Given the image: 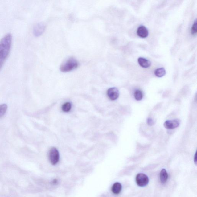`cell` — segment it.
<instances>
[{
  "instance_id": "cell-1",
  "label": "cell",
  "mask_w": 197,
  "mask_h": 197,
  "mask_svg": "<svg viewBox=\"0 0 197 197\" xmlns=\"http://www.w3.org/2000/svg\"><path fill=\"white\" fill-rule=\"evenodd\" d=\"M12 44V35L8 33L0 40V70L10 53Z\"/></svg>"
},
{
  "instance_id": "cell-2",
  "label": "cell",
  "mask_w": 197,
  "mask_h": 197,
  "mask_svg": "<svg viewBox=\"0 0 197 197\" xmlns=\"http://www.w3.org/2000/svg\"><path fill=\"white\" fill-rule=\"evenodd\" d=\"M78 66V63L76 60L71 57L62 64L60 70L63 72H68L76 69Z\"/></svg>"
},
{
  "instance_id": "cell-3",
  "label": "cell",
  "mask_w": 197,
  "mask_h": 197,
  "mask_svg": "<svg viewBox=\"0 0 197 197\" xmlns=\"http://www.w3.org/2000/svg\"><path fill=\"white\" fill-rule=\"evenodd\" d=\"M49 158L50 162L52 165H55L58 162L60 154L56 148H52L51 149L49 152Z\"/></svg>"
},
{
  "instance_id": "cell-4",
  "label": "cell",
  "mask_w": 197,
  "mask_h": 197,
  "mask_svg": "<svg viewBox=\"0 0 197 197\" xmlns=\"http://www.w3.org/2000/svg\"><path fill=\"white\" fill-rule=\"evenodd\" d=\"M136 182L138 186L144 187L148 185L149 180L147 175L143 173H139L136 176Z\"/></svg>"
},
{
  "instance_id": "cell-5",
  "label": "cell",
  "mask_w": 197,
  "mask_h": 197,
  "mask_svg": "<svg viewBox=\"0 0 197 197\" xmlns=\"http://www.w3.org/2000/svg\"><path fill=\"white\" fill-rule=\"evenodd\" d=\"M45 27V25L43 23H39L35 25L33 28L34 35L36 37L40 36L44 31Z\"/></svg>"
},
{
  "instance_id": "cell-6",
  "label": "cell",
  "mask_w": 197,
  "mask_h": 197,
  "mask_svg": "<svg viewBox=\"0 0 197 197\" xmlns=\"http://www.w3.org/2000/svg\"><path fill=\"white\" fill-rule=\"evenodd\" d=\"M180 121L178 119L173 120H168L164 122V125L166 128L172 129L177 128L179 126Z\"/></svg>"
},
{
  "instance_id": "cell-7",
  "label": "cell",
  "mask_w": 197,
  "mask_h": 197,
  "mask_svg": "<svg viewBox=\"0 0 197 197\" xmlns=\"http://www.w3.org/2000/svg\"><path fill=\"white\" fill-rule=\"evenodd\" d=\"M107 94L110 99L112 100H115L118 98L119 95V91L117 88H109L107 91Z\"/></svg>"
},
{
  "instance_id": "cell-8",
  "label": "cell",
  "mask_w": 197,
  "mask_h": 197,
  "mask_svg": "<svg viewBox=\"0 0 197 197\" xmlns=\"http://www.w3.org/2000/svg\"><path fill=\"white\" fill-rule=\"evenodd\" d=\"M137 35L140 38H145L148 35L149 32L148 29L145 26H141L137 29Z\"/></svg>"
},
{
  "instance_id": "cell-9",
  "label": "cell",
  "mask_w": 197,
  "mask_h": 197,
  "mask_svg": "<svg viewBox=\"0 0 197 197\" xmlns=\"http://www.w3.org/2000/svg\"><path fill=\"white\" fill-rule=\"evenodd\" d=\"M138 62L140 66L143 68H148L151 65V62L147 59L143 57H139L138 59Z\"/></svg>"
},
{
  "instance_id": "cell-10",
  "label": "cell",
  "mask_w": 197,
  "mask_h": 197,
  "mask_svg": "<svg viewBox=\"0 0 197 197\" xmlns=\"http://www.w3.org/2000/svg\"><path fill=\"white\" fill-rule=\"evenodd\" d=\"M122 187L121 184L120 183L118 182L115 183L112 187V192L115 195L119 194L121 191Z\"/></svg>"
},
{
  "instance_id": "cell-11",
  "label": "cell",
  "mask_w": 197,
  "mask_h": 197,
  "mask_svg": "<svg viewBox=\"0 0 197 197\" xmlns=\"http://www.w3.org/2000/svg\"><path fill=\"white\" fill-rule=\"evenodd\" d=\"M160 178L162 183L164 184L166 182L168 178V174L165 169H163L161 170L160 173Z\"/></svg>"
},
{
  "instance_id": "cell-12",
  "label": "cell",
  "mask_w": 197,
  "mask_h": 197,
  "mask_svg": "<svg viewBox=\"0 0 197 197\" xmlns=\"http://www.w3.org/2000/svg\"><path fill=\"white\" fill-rule=\"evenodd\" d=\"M154 74L157 77H162L165 75L166 71L164 68H158V69L155 70Z\"/></svg>"
},
{
  "instance_id": "cell-13",
  "label": "cell",
  "mask_w": 197,
  "mask_h": 197,
  "mask_svg": "<svg viewBox=\"0 0 197 197\" xmlns=\"http://www.w3.org/2000/svg\"><path fill=\"white\" fill-rule=\"evenodd\" d=\"M7 108V105L6 104L0 105V118L3 117L6 114Z\"/></svg>"
},
{
  "instance_id": "cell-14",
  "label": "cell",
  "mask_w": 197,
  "mask_h": 197,
  "mask_svg": "<svg viewBox=\"0 0 197 197\" xmlns=\"http://www.w3.org/2000/svg\"><path fill=\"white\" fill-rule=\"evenodd\" d=\"M135 98L137 101H141L143 98V94L142 91L137 90L134 92Z\"/></svg>"
},
{
  "instance_id": "cell-15",
  "label": "cell",
  "mask_w": 197,
  "mask_h": 197,
  "mask_svg": "<svg viewBox=\"0 0 197 197\" xmlns=\"http://www.w3.org/2000/svg\"><path fill=\"white\" fill-rule=\"evenodd\" d=\"M71 104L70 102H67L64 103L62 107V109L64 112H68L71 108Z\"/></svg>"
},
{
  "instance_id": "cell-16",
  "label": "cell",
  "mask_w": 197,
  "mask_h": 197,
  "mask_svg": "<svg viewBox=\"0 0 197 197\" xmlns=\"http://www.w3.org/2000/svg\"><path fill=\"white\" fill-rule=\"evenodd\" d=\"M197 31V21L196 20H195L193 26L191 27V32L192 35H196Z\"/></svg>"
},
{
  "instance_id": "cell-17",
  "label": "cell",
  "mask_w": 197,
  "mask_h": 197,
  "mask_svg": "<svg viewBox=\"0 0 197 197\" xmlns=\"http://www.w3.org/2000/svg\"><path fill=\"white\" fill-rule=\"evenodd\" d=\"M147 122L148 125H150V126L153 125L154 124V122L153 119L151 118H150L147 119Z\"/></svg>"
},
{
  "instance_id": "cell-18",
  "label": "cell",
  "mask_w": 197,
  "mask_h": 197,
  "mask_svg": "<svg viewBox=\"0 0 197 197\" xmlns=\"http://www.w3.org/2000/svg\"><path fill=\"white\" fill-rule=\"evenodd\" d=\"M58 182V179H54L52 181V184H54V185H55V184H57V183Z\"/></svg>"
},
{
  "instance_id": "cell-19",
  "label": "cell",
  "mask_w": 197,
  "mask_h": 197,
  "mask_svg": "<svg viewBox=\"0 0 197 197\" xmlns=\"http://www.w3.org/2000/svg\"><path fill=\"white\" fill-rule=\"evenodd\" d=\"M197 157H196V154H195V163L196 164V162H197Z\"/></svg>"
}]
</instances>
